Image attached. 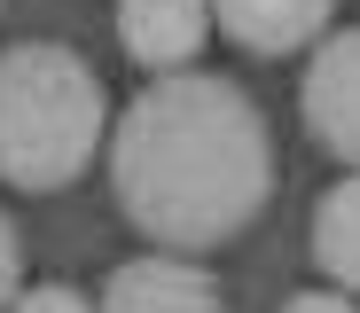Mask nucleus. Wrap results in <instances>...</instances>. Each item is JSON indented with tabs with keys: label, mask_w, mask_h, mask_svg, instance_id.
Instances as JSON below:
<instances>
[{
	"label": "nucleus",
	"mask_w": 360,
	"mask_h": 313,
	"mask_svg": "<svg viewBox=\"0 0 360 313\" xmlns=\"http://www.w3.org/2000/svg\"><path fill=\"white\" fill-rule=\"evenodd\" d=\"M8 313H94L71 282H39V290H16V305Z\"/></svg>",
	"instance_id": "nucleus-9"
},
{
	"label": "nucleus",
	"mask_w": 360,
	"mask_h": 313,
	"mask_svg": "<svg viewBox=\"0 0 360 313\" xmlns=\"http://www.w3.org/2000/svg\"><path fill=\"white\" fill-rule=\"evenodd\" d=\"M212 39V0H117V47L141 71H188Z\"/></svg>",
	"instance_id": "nucleus-5"
},
{
	"label": "nucleus",
	"mask_w": 360,
	"mask_h": 313,
	"mask_svg": "<svg viewBox=\"0 0 360 313\" xmlns=\"http://www.w3.org/2000/svg\"><path fill=\"white\" fill-rule=\"evenodd\" d=\"M337 16V0H212V24L243 47V55H290L321 39Z\"/></svg>",
	"instance_id": "nucleus-6"
},
{
	"label": "nucleus",
	"mask_w": 360,
	"mask_h": 313,
	"mask_svg": "<svg viewBox=\"0 0 360 313\" xmlns=\"http://www.w3.org/2000/svg\"><path fill=\"white\" fill-rule=\"evenodd\" d=\"M282 313H360V305H352V290H297Z\"/></svg>",
	"instance_id": "nucleus-10"
},
{
	"label": "nucleus",
	"mask_w": 360,
	"mask_h": 313,
	"mask_svg": "<svg viewBox=\"0 0 360 313\" xmlns=\"http://www.w3.org/2000/svg\"><path fill=\"white\" fill-rule=\"evenodd\" d=\"M314 267L360 298V172H345L329 196L314 204Z\"/></svg>",
	"instance_id": "nucleus-7"
},
{
	"label": "nucleus",
	"mask_w": 360,
	"mask_h": 313,
	"mask_svg": "<svg viewBox=\"0 0 360 313\" xmlns=\"http://www.w3.org/2000/svg\"><path fill=\"white\" fill-rule=\"evenodd\" d=\"M110 134V102L94 63L63 39H24L0 55V180L47 196L71 188Z\"/></svg>",
	"instance_id": "nucleus-2"
},
{
	"label": "nucleus",
	"mask_w": 360,
	"mask_h": 313,
	"mask_svg": "<svg viewBox=\"0 0 360 313\" xmlns=\"http://www.w3.org/2000/svg\"><path fill=\"white\" fill-rule=\"evenodd\" d=\"M297 117H306L314 149H329L337 165L360 172V24L329 32L297 79Z\"/></svg>",
	"instance_id": "nucleus-3"
},
{
	"label": "nucleus",
	"mask_w": 360,
	"mask_h": 313,
	"mask_svg": "<svg viewBox=\"0 0 360 313\" xmlns=\"http://www.w3.org/2000/svg\"><path fill=\"white\" fill-rule=\"evenodd\" d=\"M16 290H24V235H16L8 212H0V313L16 305Z\"/></svg>",
	"instance_id": "nucleus-8"
},
{
	"label": "nucleus",
	"mask_w": 360,
	"mask_h": 313,
	"mask_svg": "<svg viewBox=\"0 0 360 313\" xmlns=\"http://www.w3.org/2000/svg\"><path fill=\"white\" fill-rule=\"evenodd\" d=\"M94 313H227L219 282L188 259V250H157V259H126L110 282H102V305Z\"/></svg>",
	"instance_id": "nucleus-4"
},
{
	"label": "nucleus",
	"mask_w": 360,
	"mask_h": 313,
	"mask_svg": "<svg viewBox=\"0 0 360 313\" xmlns=\"http://www.w3.org/2000/svg\"><path fill=\"white\" fill-rule=\"evenodd\" d=\"M110 196L157 250H219L274 196L259 102L212 71H157L110 134Z\"/></svg>",
	"instance_id": "nucleus-1"
}]
</instances>
